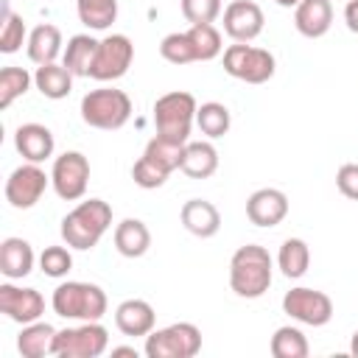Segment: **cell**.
<instances>
[{
	"label": "cell",
	"instance_id": "obj_41",
	"mask_svg": "<svg viewBox=\"0 0 358 358\" xmlns=\"http://www.w3.org/2000/svg\"><path fill=\"white\" fill-rule=\"evenodd\" d=\"M112 355H131V358H137V350L134 347H112Z\"/></svg>",
	"mask_w": 358,
	"mask_h": 358
},
{
	"label": "cell",
	"instance_id": "obj_20",
	"mask_svg": "<svg viewBox=\"0 0 358 358\" xmlns=\"http://www.w3.org/2000/svg\"><path fill=\"white\" fill-rule=\"evenodd\" d=\"M36 255L25 238H6L0 243V274L6 280H22L34 271Z\"/></svg>",
	"mask_w": 358,
	"mask_h": 358
},
{
	"label": "cell",
	"instance_id": "obj_25",
	"mask_svg": "<svg viewBox=\"0 0 358 358\" xmlns=\"http://www.w3.org/2000/svg\"><path fill=\"white\" fill-rule=\"evenodd\" d=\"M73 78H76V76H73L64 64L50 62V64H39V67H36V73H34V87H36L45 98L62 101V98H67V95L73 92Z\"/></svg>",
	"mask_w": 358,
	"mask_h": 358
},
{
	"label": "cell",
	"instance_id": "obj_40",
	"mask_svg": "<svg viewBox=\"0 0 358 358\" xmlns=\"http://www.w3.org/2000/svg\"><path fill=\"white\" fill-rule=\"evenodd\" d=\"M344 22L352 34H358V0H347L344 6Z\"/></svg>",
	"mask_w": 358,
	"mask_h": 358
},
{
	"label": "cell",
	"instance_id": "obj_11",
	"mask_svg": "<svg viewBox=\"0 0 358 358\" xmlns=\"http://www.w3.org/2000/svg\"><path fill=\"white\" fill-rule=\"evenodd\" d=\"M134 59V45L126 34H109L98 39V53L90 70V78L95 81H117L129 73Z\"/></svg>",
	"mask_w": 358,
	"mask_h": 358
},
{
	"label": "cell",
	"instance_id": "obj_35",
	"mask_svg": "<svg viewBox=\"0 0 358 358\" xmlns=\"http://www.w3.org/2000/svg\"><path fill=\"white\" fill-rule=\"evenodd\" d=\"M159 56L165 62H171V64H190V62H196V50H193V42H190L187 31H173V34L162 36Z\"/></svg>",
	"mask_w": 358,
	"mask_h": 358
},
{
	"label": "cell",
	"instance_id": "obj_33",
	"mask_svg": "<svg viewBox=\"0 0 358 358\" xmlns=\"http://www.w3.org/2000/svg\"><path fill=\"white\" fill-rule=\"evenodd\" d=\"M187 36L193 42V50H196V62H210L221 53V34L213 22H201V25H190L187 28Z\"/></svg>",
	"mask_w": 358,
	"mask_h": 358
},
{
	"label": "cell",
	"instance_id": "obj_22",
	"mask_svg": "<svg viewBox=\"0 0 358 358\" xmlns=\"http://www.w3.org/2000/svg\"><path fill=\"white\" fill-rule=\"evenodd\" d=\"M56 327L36 319L31 324H22L20 336H17V350L22 358H45L53 355V344H56Z\"/></svg>",
	"mask_w": 358,
	"mask_h": 358
},
{
	"label": "cell",
	"instance_id": "obj_26",
	"mask_svg": "<svg viewBox=\"0 0 358 358\" xmlns=\"http://www.w3.org/2000/svg\"><path fill=\"white\" fill-rule=\"evenodd\" d=\"M95 53H98V39H92L90 34H76L67 39V48L62 53V64L73 76H90Z\"/></svg>",
	"mask_w": 358,
	"mask_h": 358
},
{
	"label": "cell",
	"instance_id": "obj_42",
	"mask_svg": "<svg viewBox=\"0 0 358 358\" xmlns=\"http://www.w3.org/2000/svg\"><path fill=\"white\" fill-rule=\"evenodd\" d=\"M350 355H355L358 358V330L352 333V338H350Z\"/></svg>",
	"mask_w": 358,
	"mask_h": 358
},
{
	"label": "cell",
	"instance_id": "obj_37",
	"mask_svg": "<svg viewBox=\"0 0 358 358\" xmlns=\"http://www.w3.org/2000/svg\"><path fill=\"white\" fill-rule=\"evenodd\" d=\"M168 171L165 168H159L157 162H151L145 154L131 165V179H134V185H140L143 190H157V187H162L165 182H168Z\"/></svg>",
	"mask_w": 358,
	"mask_h": 358
},
{
	"label": "cell",
	"instance_id": "obj_7",
	"mask_svg": "<svg viewBox=\"0 0 358 358\" xmlns=\"http://www.w3.org/2000/svg\"><path fill=\"white\" fill-rule=\"evenodd\" d=\"M277 70L274 53L266 48H255L249 42H235L224 50V73L246 81V84H266Z\"/></svg>",
	"mask_w": 358,
	"mask_h": 358
},
{
	"label": "cell",
	"instance_id": "obj_18",
	"mask_svg": "<svg viewBox=\"0 0 358 358\" xmlns=\"http://www.w3.org/2000/svg\"><path fill=\"white\" fill-rule=\"evenodd\" d=\"M179 218H182V227L190 235H196V238H213L221 229V213L207 199H190V201H185L182 210H179Z\"/></svg>",
	"mask_w": 358,
	"mask_h": 358
},
{
	"label": "cell",
	"instance_id": "obj_30",
	"mask_svg": "<svg viewBox=\"0 0 358 358\" xmlns=\"http://www.w3.org/2000/svg\"><path fill=\"white\" fill-rule=\"evenodd\" d=\"M76 11L90 31H106L117 20V0H76Z\"/></svg>",
	"mask_w": 358,
	"mask_h": 358
},
{
	"label": "cell",
	"instance_id": "obj_31",
	"mask_svg": "<svg viewBox=\"0 0 358 358\" xmlns=\"http://www.w3.org/2000/svg\"><path fill=\"white\" fill-rule=\"evenodd\" d=\"M34 84V76L25 67H3L0 70V109H8L17 98H22Z\"/></svg>",
	"mask_w": 358,
	"mask_h": 358
},
{
	"label": "cell",
	"instance_id": "obj_12",
	"mask_svg": "<svg viewBox=\"0 0 358 358\" xmlns=\"http://www.w3.org/2000/svg\"><path fill=\"white\" fill-rule=\"evenodd\" d=\"M50 185V173H45L36 162H25L20 168H14L6 179V201L14 210H31L48 190Z\"/></svg>",
	"mask_w": 358,
	"mask_h": 358
},
{
	"label": "cell",
	"instance_id": "obj_15",
	"mask_svg": "<svg viewBox=\"0 0 358 358\" xmlns=\"http://www.w3.org/2000/svg\"><path fill=\"white\" fill-rule=\"evenodd\" d=\"M288 215V196L277 187H260L246 199V218L255 227H277Z\"/></svg>",
	"mask_w": 358,
	"mask_h": 358
},
{
	"label": "cell",
	"instance_id": "obj_6",
	"mask_svg": "<svg viewBox=\"0 0 358 358\" xmlns=\"http://www.w3.org/2000/svg\"><path fill=\"white\" fill-rule=\"evenodd\" d=\"M201 350V330L193 322H173L145 336L143 352L148 358H193Z\"/></svg>",
	"mask_w": 358,
	"mask_h": 358
},
{
	"label": "cell",
	"instance_id": "obj_32",
	"mask_svg": "<svg viewBox=\"0 0 358 358\" xmlns=\"http://www.w3.org/2000/svg\"><path fill=\"white\" fill-rule=\"evenodd\" d=\"M151 162H157L159 168H165L168 173H173L179 165H182V154H185V143H173V140H168V137H159V134H154L151 140H148V145H145V151H143Z\"/></svg>",
	"mask_w": 358,
	"mask_h": 358
},
{
	"label": "cell",
	"instance_id": "obj_28",
	"mask_svg": "<svg viewBox=\"0 0 358 358\" xmlns=\"http://www.w3.org/2000/svg\"><path fill=\"white\" fill-rule=\"evenodd\" d=\"M268 350L274 358H305L310 352V344L305 338V333L294 324H282L274 330L271 341H268Z\"/></svg>",
	"mask_w": 358,
	"mask_h": 358
},
{
	"label": "cell",
	"instance_id": "obj_34",
	"mask_svg": "<svg viewBox=\"0 0 358 358\" xmlns=\"http://www.w3.org/2000/svg\"><path fill=\"white\" fill-rule=\"evenodd\" d=\"M22 42H28L25 20L6 6L3 8V25H0V53H17L22 48Z\"/></svg>",
	"mask_w": 358,
	"mask_h": 358
},
{
	"label": "cell",
	"instance_id": "obj_29",
	"mask_svg": "<svg viewBox=\"0 0 358 358\" xmlns=\"http://www.w3.org/2000/svg\"><path fill=\"white\" fill-rule=\"evenodd\" d=\"M196 126H199V131H201L204 137L215 140V137H224V134L229 131L232 115H229V109H227L224 103L207 101V103H201V106L196 109Z\"/></svg>",
	"mask_w": 358,
	"mask_h": 358
},
{
	"label": "cell",
	"instance_id": "obj_24",
	"mask_svg": "<svg viewBox=\"0 0 358 358\" xmlns=\"http://www.w3.org/2000/svg\"><path fill=\"white\" fill-rule=\"evenodd\" d=\"M115 249L123 255V257H143L151 246V232L148 227L140 221V218H123L117 227H115Z\"/></svg>",
	"mask_w": 358,
	"mask_h": 358
},
{
	"label": "cell",
	"instance_id": "obj_38",
	"mask_svg": "<svg viewBox=\"0 0 358 358\" xmlns=\"http://www.w3.org/2000/svg\"><path fill=\"white\" fill-rule=\"evenodd\" d=\"M182 17L190 25H201V22H215L221 17V0H179Z\"/></svg>",
	"mask_w": 358,
	"mask_h": 358
},
{
	"label": "cell",
	"instance_id": "obj_9",
	"mask_svg": "<svg viewBox=\"0 0 358 358\" xmlns=\"http://www.w3.org/2000/svg\"><path fill=\"white\" fill-rule=\"evenodd\" d=\"M50 185L62 201H78L90 185V159L81 151H64L53 159Z\"/></svg>",
	"mask_w": 358,
	"mask_h": 358
},
{
	"label": "cell",
	"instance_id": "obj_3",
	"mask_svg": "<svg viewBox=\"0 0 358 358\" xmlns=\"http://www.w3.org/2000/svg\"><path fill=\"white\" fill-rule=\"evenodd\" d=\"M50 308L56 316L70 322H101L109 308V299H106V291L95 282L67 280L53 288Z\"/></svg>",
	"mask_w": 358,
	"mask_h": 358
},
{
	"label": "cell",
	"instance_id": "obj_14",
	"mask_svg": "<svg viewBox=\"0 0 358 358\" xmlns=\"http://www.w3.org/2000/svg\"><path fill=\"white\" fill-rule=\"evenodd\" d=\"M263 8L255 0H232L224 8V34L232 42H252L263 34Z\"/></svg>",
	"mask_w": 358,
	"mask_h": 358
},
{
	"label": "cell",
	"instance_id": "obj_27",
	"mask_svg": "<svg viewBox=\"0 0 358 358\" xmlns=\"http://www.w3.org/2000/svg\"><path fill=\"white\" fill-rule=\"evenodd\" d=\"M310 266V249L302 238H285L277 252V268L288 280H299Z\"/></svg>",
	"mask_w": 358,
	"mask_h": 358
},
{
	"label": "cell",
	"instance_id": "obj_1",
	"mask_svg": "<svg viewBox=\"0 0 358 358\" xmlns=\"http://www.w3.org/2000/svg\"><path fill=\"white\" fill-rule=\"evenodd\" d=\"M274 277V260L266 246L260 243H246L235 249L229 260V288L241 299H257L271 288Z\"/></svg>",
	"mask_w": 358,
	"mask_h": 358
},
{
	"label": "cell",
	"instance_id": "obj_43",
	"mask_svg": "<svg viewBox=\"0 0 358 358\" xmlns=\"http://www.w3.org/2000/svg\"><path fill=\"white\" fill-rule=\"evenodd\" d=\"M277 6H282V8H296L299 6V0H274Z\"/></svg>",
	"mask_w": 358,
	"mask_h": 358
},
{
	"label": "cell",
	"instance_id": "obj_4",
	"mask_svg": "<svg viewBox=\"0 0 358 358\" xmlns=\"http://www.w3.org/2000/svg\"><path fill=\"white\" fill-rule=\"evenodd\" d=\"M129 117H131V98L123 90L101 87V90H90L81 98V120L92 129L115 131L123 129Z\"/></svg>",
	"mask_w": 358,
	"mask_h": 358
},
{
	"label": "cell",
	"instance_id": "obj_2",
	"mask_svg": "<svg viewBox=\"0 0 358 358\" xmlns=\"http://www.w3.org/2000/svg\"><path fill=\"white\" fill-rule=\"evenodd\" d=\"M112 227V207L103 199H84L62 218V241L70 249L87 252L95 249L98 241Z\"/></svg>",
	"mask_w": 358,
	"mask_h": 358
},
{
	"label": "cell",
	"instance_id": "obj_5",
	"mask_svg": "<svg viewBox=\"0 0 358 358\" xmlns=\"http://www.w3.org/2000/svg\"><path fill=\"white\" fill-rule=\"evenodd\" d=\"M196 98L185 90H173L157 98L154 103V126L159 137H168L173 143H187L190 129L196 123Z\"/></svg>",
	"mask_w": 358,
	"mask_h": 358
},
{
	"label": "cell",
	"instance_id": "obj_19",
	"mask_svg": "<svg viewBox=\"0 0 358 358\" xmlns=\"http://www.w3.org/2000/svg\"><path fill=\"white\" fill-rule=\"evenodd\" d=\"M294 25L308 39L324 36L330 31V25H333L330 0H299V6L294 8Z\"/></svg>",
	"mask_w": 358,
	"mask_h": 358
},
{
	"label": "cell",
	"instance_id": "obj_16",
	"mask_svg": "<svg viewBox=\"0 0 358 358\" xmlns=\"http://www.w3.org/2000/svg\"><path fill=\"white\" fill-rule=\"evenodd\" d=\"M14 148L20 151V157L25 162L42 165L45 159L53 157L56 140H53V131L48 126H42V123H22L14 131Z\"/></svg>",
	"mask_w": 358,
	"mask_h": 358
},
{
	"label": "cell",
	"instance_id": "obj_21",
	"mask_svg": "<svg viewBox=\"0 0 358 358\" xmlns=\"http://www.w3.org/2000/svg\"><path fill=\"white\" fill-rule=\"evenodd\" d=\"M182 173H187L190 179H210L218 171V151L210 140H187L185 143V154H182Z\"/></svg>",
	"mask_w": 358,
	"mask_h": 358
},
{
	"label": "cell",
	"instance_id": "obj_13",
	"mask_svg": "<svg viewBox=\"0 0 358 358\" xmlns=\"http://www.w3.org/2000/svg\"><path fill=\"white\" fill-rule=\"evenodd\" d=\"M0 313L17 324H31L45 313V296L36 288L14 285L11 280L0 285Z\"/></svg>",
	"mask_w": 358,
	"mask_h": 358
},
{
	"label": "cell",
	"instance_id": "obj_36",
	"mask_svg": "<svg viewBox=\"0 0 358 358\" xmlns=\"http://www.w3.org/2000/svg\"><path fill=\"white\" fill-rule=\"evenodd\" d=\"M39 268L42 274L53 277V280H62L70 274L73 268V255H70V246H45L42 255H39Z\"/></svg>",
	"mask_w": 358,
	"mask_h": 358
},
{
	"label": "cell",
	"instance_id": "obj_23",
	"mask_svg": "<svg viewBox=\"0 0 358 358\" xmlns=\"http://www.w3.org/2000/svg\"><path fill=\"white\" fill-rule=\"evenodd\" d=\"M28 59L39 67V64H50V62H56L59 59V53H64L62 50V31L53 25V22H42V25H36L31 34H28Z\"/></svg>",
	"mask_w": 358,
	"mask_h": 358
},
{
	"label": "cell",
	"instance_id": "obj_17",
	"mask_svg": "<svg viewBox=\"0 0 358 358\" xmlns=\"http://www.w3.org/2000/svg\"><path fill=\"white\" fill-rule=\"evenodd\" d=\"M157 324V313L145 299H123L115 308V327L123 336H148Z\"/></svg>",
	"mask_w": 358,
	"mask_h": 358
},
{
	"label": "cell",
	"instance_id": "obj_10",
	"mask_svg": "<svg viewBox=\"0 0 358 358\" xmlns=\"http://www.w3.org/2000/svg\"><path fill=\"white\" fill-rule=\"evenodd\" d=\"M282 313H288L294 322L308 324V327H322L333 319V299L324 291L296 285L285 291L282 296Z\"/></svg>",
	"mask_w": 358,
	"mask_h": 358
},
{
	"label": "cell",
	"instance_id": "obj_8",
	"mask_svg": "<svg viewBox=\"0 0 358 358\" xmlns=\"http://www.w3.org/2000/svg\"><path fill=\"white\" fill-rule=\"evenodd\" d=\"M109 350V330L101 322H78L56 333V358H101Z\"/></svg>",
	"mask_w": 358,
	"mask_h": 358
},
{
	"label": "cell",
	"instance_id": "obj_39",
	"mask_svg": "<svg viewBox=\"0 0 358 358\" xmlns=\"http://www.w3.org/2000/svg\"><path fill=\"white\" fill-rule=\"evenodd\" d=\"M336 187L341 190V196L358 201V162H344L336 171Z\"/></svg>",
	"mask_w": 358,
	"mask_h": 358
}]
</instances>
